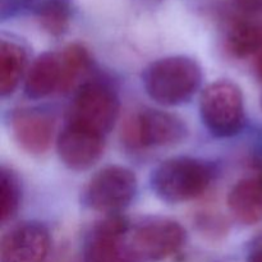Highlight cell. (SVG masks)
<instances>
[{
	"instance_id": "obj_13",
	"label": "cell",
	"mask_w": 262,
	"mask_h": 262,
	"mask_svg": "<svg viewBox=\"0 0 262 262\" xmlns=\"http://www.w3.org/2000/svg\"><path fill=\"white\" fill-rule=\"evenodd\" d=\"M233 216L245 225L262 222V177H248L235 184L228 196Z\"/></svg>"
},
{
	"instance_id": "obj_20",
	"label": "cell",
	"mask_w": 262,
	"mask_h": 262,
	"mask_svg": "<svg viewBox=\"0 0 262 262\" xmlns=\"http://www.w3.org/2000/svg\"><path fill=\"white\" fill-rule=\"evenodd\" d=\"M41 0H0L2 17L5 18L7 15H13L27 9H32L35 12Z\"/></svg>"
},
{
	"instance_id": "obj_1",
	"label": "cell",
	"mask_w": 262,
	"mask_h": 262,
	"mask_svg": "<svg viewBox=\"0 0 262 262\" xmlns=\"http://www.w3.org/2000/svg\"><path fill=\"white\" fill-rule=\"evenodd\" d=\"M186 242V230L168 217L128 222L118 238L123 262H159L176 253Z\"/></svg>"
},
{
	"instance_id": "obj_16",
	"label": "cell",
	"mask_w": 262,
	"mask_h": 262,
	"mask_svg": "<svg viewBox=\"0 0 262 262\" xmlns=\"http://www.w3.org/2000/svg\"><path fill=\"white\" fill-rule=\"evenodd\" d=\"M59 54H60L61 73H63L60 92H68L90 69L91 55L87 48L77 42L67 45L63 50L59 51Z\"/></svg>"
},
{
	"instance_id": "obj_8",
	"label": "cell",
	"mask_w": 262,
	"mask_h": 262,
	"mask_svg": "<svg viewBox=\"0 0 262 262\" xmlns=\"http://www.w3.org/2000/svg\"><path fill=\"white\" fill-rule=\"evenodd\" d=\"M104 148L105 136L73 123H67L56 141L61 163L76 171L92 168L101 159Z\"/></svg>"
},
{
	"instance_id": "obj_18",
	"label": "cell",
	"mask_w": 262,
	"mask_h": 262,
	"mask_svg": "<svg viewBox=\"0 0 262 262\" xmlns=\"http://www.w3.org/2000/svg\"><path fill=\"white\" fill-rule=\"evenodd\" d=\"M22 201V186L14 171L8 168L0 170V220L5 224L17 214Z\"/></svg>"
},
{
	"instance_id": "obj_10",
	"label": "cell",
	"mask_w": 262,
	"mask_h": 262,
	"mask_svg": "<svg viewBox=\"0 0 262 262\" xmlns=\"http://www.w3.org/2000/svg\"><path fill=\"white\" fill-rule=\"evenodd\" d=\"M10 130L15 142L31 155H42L53 142L55 122L48 112L22 107L10 115Z\"/></svg>"
},
{
	"instance_id": "obj_14",
	"label": "cell",
	"mask_w": 262,
	"mask_h": 262,
	"mask_svg": "<svg viewBox=\"0 0 262 262\" xmlns=\"http://www.w3.org/2000/svg\"><path fill=\"white\" fill-rule=\"evenodd\" d=\"M27 64V51L14 40H0V95L13 94Z\"/></svg>"
},
{
	"instance_id": "obj_11",
	"label": "cell",
	"mask_w": 262,
	"mask_h": 262,
	"mask_svg": "<svg viewBox=\"0 0 262 262\" xmlns=\"http://www.w3.org/2000/svg\"><path fill=\"white\" fill-rule=\"evenodd\" d=\"M122 215H107L92 228L83 250V262H123L118 250V238L127 227Z\"/></svg>"
},
{
	"instance_id": "obj_5",
	"label": "cell",
	"mask_w": 262,
	"mask_h": 262,
	"mask_svg": "<svg viewBox=\"0 0 262 262\" xmlns=\"http://www.w3.org/2000/svg\"><path fill=\"white\" fill-rule=\"evenodd\" d=\"M186 123L177 115L145 107L127 118L122 128V140L132 150L164 147L186 138Z\"/></svg>"
},
{
	"instance_id": "obj_17",
	"label": "cell",
	"mask_w": 262,
	"mask_h": 262,
	"mask_svg": "<svg viewBox=\"0 0 262 262\" xmlns=\"http://www.w3.org/2000/svg\"><path fill=\"white\" fill-rule=\"evenodd\" d=\"M35 14L45 32L59 37L68 30L71 20L69 0H41Z\"/></svg>"
},
{
	"instance_id": "obj_2",
	"label": "cell",
	"mask_w": 262,
	"mask_h": 262,
	"mask_svg": "<svg viewBox=\"0 0 262 262\" xmlns=\"http://www.w3.org/2000/svg\"><path fill=\"white\" fill-rule=\"evenodd\" d=\"M142 82L154 101L176 106L189 101L199 91L202 84V69L188 56H166L145 69Z\"/></svg>"
},
{
	"instance_id": "obj_12",
	"label": "cell",
	"mask_w": 262,
	"mask_h": 262,
	"mask_svg": "<svg viewBox=\"0 0 262 262\" xmlns=\"http://www.w3.org/2000/svg\"><path fill=\"white\" fill-rule=\"evenodd\" d=\"M60 54L56 51L43 53L32 63L25 79V94L28 99L40 100L61 91Z\"/></svg>"
},
{
	"instance_id": "obj_9",
	"label": "cell",
	"mask_w": 262,
	"mask_h": 262,
	"mask_svg": "<svg viewBox=\"0 0 262 262\" xmlns=\"http://www.w3.org/2000/svg\"><path fill=\"white\" fill-rule=\"evenodd\" d=\"M50 233L37 222H26L8 230L0 245V262H43L50 250Z\"/></svg>"
},
{
	"instance_id": "obj_19",
	"label": "cell",
	"mask_w": 262,
	"mask_h": 262,
	"mask_svg": "<svg viewBox=\"0 0 262 262\" xmlns=\"http://www.w3.org/2000/svg\"><path fill=\"white\" fill-rule=\"evenodd\" d=\"M230 19H251L262 14V0H228Z\"/></svg>"
},
{
	"instance_id": "obj_15",
	"label": "cell",
	"mask_w": 262,
	"mask_h": 262,
	"mask_svg": "<svg viewBox=\"0 0 262 262\" xmlns=\"http://www.w3.org/2000/svg\"><path fill=\"white\" fill-rule=\"evenodd\" d=\"M225 48L237 59L255 55L262 49V28L251 19H232L225 35Z\"/></svg>"
},
{
	"instance_id": "obj_6",
	"label": "cell",
	"mask_w": 262,
	"mask_h": 262,
	"mask_svg": "<svg viewBox=\"0 0 262 262\" xmlns=\"http://www.w3.org/2000/svg\"><path fill=\"white\" fill-rule=\"evenodd\" d=\"M119 115V97L106 82L92 79L79 84L74 92L67 123L82 125L105 136Z\"/></svg>"
},
{
	"instance_id": "obj_4",
	"label": "cell",
	"mask_w": 262,
	"mask_h": 262,
	"mask_svg": "<svg viewBox=\"0 0 262 262\" xmlns=\"http://www.w3.org/2000/svg\"><path fill=\"white\" fill-rule=\"evenodd\" d=\"M202 123L216 137H232L245 125V100L239 86L216 81L202 91L200 99Z\"/></svg>"
},
{
	"instance_id": "obj_3",
	"label": "cell",
	"mask_w": 262,
	"mask_h": 262,
	"mask_svg": "<svg viewBox=\"0 0 262 262\" xmlns=\"http://www.w3.org/2000/svg\"><path fill=\"white\" fill-rule=\"evenodd\" d=\"M214 178V168L200 159L181 156L168 159L151 174V188L169 204H183L199 199Z\"/></svg>"
},
{
	"instance_id": "obj_21",
	"label": "cell",
	"mask_w": 262,
	"mask_h": 262,
	"mask_svg": "<svg viewBox=\"0 0 262 262\" xmlns=\"http://www.w3.org/2000/svg\"><path fill=\"white\" fill-rule=\"evenodd\" d=\"M248 262H262V245L258 246V247L251 253Z\"/></svg>"
},
{
	"instance_id": "obj_7",
	"label": "cell",
	"mask_w": 262,
	"mask_h": 262,
	"mask_svg": "<svg viewBox=\"0 0 262 262\" xmlns=\"http://www.w3.org/2000/svg\"><path fill=\"white\" fill-rule=\"evenodd\" d=\"M137 193V178L130 169L110 165L97 171L83 191V204L102 214H119Z\"/></svg>"
},
{
	"instance_id": "obj_22",
	"label": "cell",
	"mask_w": 262,
	"mask_h": 262,
	"mask_svg": "<svg viewBox=\"0 0 262 262\" xmlns=\"http://www.w3.org/2000/svg\"><path fill=\"white\" fill-rule=\"evenodd\" d=\"M256 73H257L258 78L262 79V53L257 58V61H256Z\"/></svg>"
}]
</instances>
